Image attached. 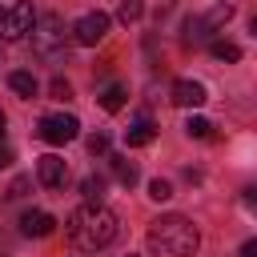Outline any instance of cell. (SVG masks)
<instances>
[{"label":"cell","mask_w":257,"mask_h":257,"mask_svg":"<svg viewBox=\"0 0 257 257\" xmlns=\"http://www.w3.org/2000/svg\"><path fill=\"white\" fill-rule=\"evenodd\" d=\"M116 237H120V217H116L108 205H100V201H88V205H80V209L68 217V241H72L80 253H100V249H108Z\"/></svg>","instance_id":"cell-1"},{"label":"cell","mask_w":257,"mask_h":257,"mask_svg":"<svg viewBox=\"0 0 257 257\" xmlns=\"http://www.w3.org/2000/svg\"><path fill=\"white\" fill-rule=\"evenodd\" d=\"M201 245V233L189 217L181 213H169V217H157L149 225V253L153 257H193Z\"/></svg>","instance_id":"cell-2"},{"label":"cell","mask_w":257,"mask_h":257,"mask_svg":"<svg viewBox=\"0 0 257 257\" xmlns=\"http://www.w3.org/2000/svg\"><path fill=\"white\" fill-rule=\"evenodd\" d=\"M32 52L40 60H64L68 56V32L56 12H40L32 24Z\"/></svg>","instance_id":"cell-3"},{"label":"cell","mask_w":257,"mask_h":257,"mask_svg":"<svg viewBox=\"0 0 257 257\" xmlns=\"http://www.w3.org/2000/svg\"><path fill=\"white\" fill-rule=\"evenodd\" d=\"M36 24V12L28 0H0V40H20Z\"/></svg>","instance_id":"cell-4"},{"label":"cell","mask_w":257,"mask_h":257,"mask_svg":"<svg viewBox=\"0 0 257 257\" xmlns=\"http://www.w3.org/2000/svg\"><path fill=\"white\" fill-rule=\"evenodd\" d=\"M229 16H233V4H213L205 16H189L185 20V44H197V40H205L213 28H221V24H229Z\"/></svg>","instance_id":"cell-5"},{"label":"cell","mask_w":257,"mask_h":257,"mask_svg":"<svg viewBox=\"0 0 257 257\" xmlns=\"http://www.w3.org/2000/svg\"><path fill=\"white\" fill-rule=\"evenodd\" d=\"M76 133H80V120L72 112H52L36 124V137L44 145H68V141H76Z\"/></svg>","instance_id":"cell-6"},{"label":"cell","mask_w":257,"mask_h":257,"mask_svg":"<svg viewBox=\"0 0 257 257\" xmlns=\"http://www.w3.org/2000/svg\"><path fill=\"white\" fill-rule=\"evenodd\" d=\"M104 32H108V12H84L76 24H72V40L76 44H84V48H92V44H100L104 40Z\"/></svg>","instance_id":"cell-7"},{"label":"cell","mask_w":257,"mask_h":257,"mask_svg":"<svg viewBox=\"0 0 257 257\" xmlns=\"http://www.w3.org/2000/svg\"><path fill=\"white\" fill-rule=\"evenodd\" d=\"M36 181H40L44 189H60V185L68 181V165H64L56 153H44V157L36 161Z\"/></svg>","instance_id":"cell-8"},{"label":"cell","mask_w":257,"mask_h":257,"mask_svg":"<svg viewBox=\"0 0 257 257\" xmlns=\"http://www.w3.org/2000/svg\"><path fill=\"white\" fill-rule=\"evenodd\" d=\"M205 100H209V92H205L201 80H177V84H173V104H181V108H201Z\"/></svg>","instance_id":"cell-9"},{"label":"cell","mask_w":257,"mask_h":257,"mask_svg":"<svg viewBox=\"0 0 257 257\" xmlns=\"http://www.w3.org/2000/svg\"><path fill=\"white\" fill-rule=\"evenodd\" d=\"M52 229H56V217L44 213V209H28V213L20 217V233H24V237H48Z\"/></svg>","instance_id":"cell-10"},{"label":"cell","mask_w":257,"mask_h":257,"mask_svg":"<svg viewBox=\"0 0 257 257\" xmlns=\"http://www.w3.org/2000/svg\"><path fill=\"white\" fill-rule=\"evenodd\" d=\"M8 88H12L16 96H24V100H32V96L40 92V84H36V76H32V72H24V68H16V72H8Z\"/></svg>","instance_id":"cell-11"},{"label":"cell","mask_w":257,"mask_h":257,"mask_svg":"<svg viewBox=\"0 0 257 257\" xmlns=\"http://www.w3.org/2000/svg\"><path fill=\"white\" fill-rule=\"evenodd\" d=\"M157 137V128H153V120H137V124H128V133H124V141H128V149H145L149 141Z\"/></svg>","instance_id":"cell-12"},{"label":"cell","mask_w":257,"mask_h":257,"mask_svg":"<svg viewBox=\"0 0 257 257\" xmlns=\"http://www.w3.org/2000/svg\"><path fill=\"white\" fill-rule=\"evenodd\" d=\"M108 161H112V177H116L124 189H133V185L141 181V173H137V165H133L128 157H108Z\"/></svg>","instance_id":"cell-13"},{"label":"cell","mask_w":257,"mask_h":257,"mask_svg":"<svg viewBox=\"0 0 257 257\" xmlns=\"http://www.w3.org/2000/svg\"><path fill=\"white\" fill-rule=\"evenodd\" d=\"M209 52H213V60H225V64H237L241 60V44H233V40H213Z\"/></svg>","instance_id":"cell-14"},{"label":"cell","mask_w":257,"mask_h":257,"mask_svg":"<svg viewBox=\"0 0 257 257\" xmlns=\"http://www.w3.org/2000/svg\"><path fill=\"white\" fill-rule=\"evenodd\" d=\"M96 100H100L104 112H120V108H124V88H120V84H108V88H100Z\"/></svg>","instance_id":"cell-15"},{"label":"cell","mask_w":257,"mask_h":257,"mask_svg":"<svg viewBox=\"0 0 257 257\" xmlns=\"http://www.w3.org/2000/svg\"><path fill=\"white\" fill-rule=\"evenodd\" d=\"M141 16H145V0H120V8H116L120 24H137Z\"/></svg>","instance_id":"cell-16"},{"label":"cell","mask_w":257,"mask_h":257,"mask_svg":"<svg viewBox=\"0 0 257 257\" xmlns=\"http://www.w3.org/2000/svg\"><path fill=\"white\" fill-rule=\"evenodd\" d=\"M185 133H189L193 141H209V137H213V124H209L205 116H189V120H185Z\"/></svg>","instance_id":"cell-17"},{"label":"cell","mask_w":257,"mask_h":257,"mask_svg":"<svg viewBox=\"0 0 257 257\" xmlns=\"http://www.w3.org/2000/svg\"><path fill=\"white\" fill-rule=\"evenodd\" d=\"M80 189H84V197H88V201H100V197H104V177H84V185H80Z\"/></svg>","instance_id":"cell-18"},{"label":"cell","mask_w":257,"mask_h":257,"mask_svg":"<svg viewBox=\"0 0 257 257\" xmlns=\"http://www.w3.org/2000/svg\"><path fill=\"white\" fill-rule=\"evenodd\" d=\"M149 197H153V201H157V205H161V201H169V197H173V185H169V181H161V177H157V181H149Z\"/></svg>","instance_id":"cell-19"},{"label":"cell","mask_w":257,"mask_h":257,"mask_svg":"<svg viewBox=\"0 0 257 257\" xmlns=\"http://www.w3.org/2000/svg\"><path fill=\"white\" fill-rule=\"evenodd\" d=\"M88 153H92V157L108 153V137H104V133H92V137H88Z\"/></svg>","instance_id":"cell-20"},{"label":"cell","mask_w":257,"mask_h":257,"mask_svg":"<svg viewBox=\"0 0 257 257\" xmlns=\"http://www.w3.org/2000/svg\"><path fill=\"white\" fill-rule=\"evenodd\" d=\"M48 92H52L56 100H68V96H72V88H68V80H60V76H56V80L48 84Z\"/></svg>","instance_id":"cell-21"},{"label":"cell","mask_w":257,"mask_h":257,"mask_svg":"<svg viewBox=\"0 0 257 257\" xmlns=\"http://www.w3.org/2000/svg\"><path fill=\"white\" fill-rule=\"evenodd\" d=\"M24 189H28V177H16L12 189H8V197H24Z\"/></svg>","instance_id":"cell-22"},{"label":"cell","mask_w":257,"mask_h":257,"mask_svg":"<svg viewBox=\"0 0 257 257\" xmlns=\"http://www.w3.org/2000/svg\"><path fill=\"white\" fill-rule=\"evenodd\" d=\"M245 205L257 213V185H245Z\"/></svg>","instance_id":"cell-23"},{"label":"cell","mask_w":257,"mask_h":257,"mask_svg":"<svg viewBox=\"0 0 257 257\" xmlns=\"http://www.w3.org/2000/svg\"><path fill=\"white\" fill-rule=\"evenodd\" d=\"M241 257H257V241H245L241 245Z\"/></svg>","instance_id":"cell-24"},{"label":"cell","mask_w":257,"mask_h":257,"mask_svg":"<svg viewBox=\"0 0 257 257\" xmlns=\"http://www.w3.org/2000/svg\"><path fill=\"white\" fill-rule=\"evenodd\" d=\"M4 165H12V153H8L4 145H0V169H4Z\"/></svg>","instance_id":"cell-25"},{"label":"cell","mask_w":257,"mask_h":257,"mask_svg":"<svg viewBox=\"0 0 257 257\" xmlns=\"http://www.w3.org/2000/svg\"><path fill=\"white\" fill-rule=\"evenodd\" d=\"M249 32H253V36H257V16H253V20H249Z\"/></svg>","instance_id":"cell-26"},{"label":"cell","mask_w":257,"mask_h":257,"mask_svg":"<svg viewBox=\"0 0 257 257\" xmlns=\"http://www.w3.org/2000/svg\"><path fill=\"white\" fill-rule=\"evenodd\" d=\"M0 141H4V112H0Z\"/></svg>","instance_id":"cell-27"},{"label":"cell","mask_w":257,"mask_h":257,"mask_svg":"<svg viewBox=\"0 0 257 257\" xmlns=\"http://www.w3.org/2000/svg\"><path fill=\"white\" fill-rule=\"evenodd\" d=\"M128 257H133V253H128Z\"/></svg>","instance_id":"cell-28"}]
</instances>
